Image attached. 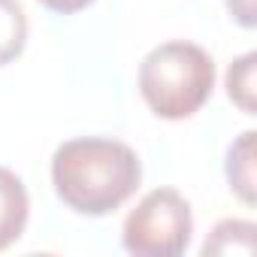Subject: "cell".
Segmentation results:
<instances>
[{"label": "cell", "instance_id": "obj_2", "mask_svg": "<svg viewBox=\"0 0 257 257\" xmlns=\"http://www.w3.org/2000/svg\"><path fill=\"white\" fill-rule=\"evenodd\" d=\"M215 88V61L185 40L155 46L140 64V94L158 118H191Z\"/></svg>", "mask_w": 257, "mask_h": 257}, {"label": "cell", "instance_id": "obj_5", "mask_svg": "<svg viewBox=\"0 0 257 257\" xmlns=\"http://www.w3.org/2000/svg\"><path fill=\"white\" fill-rule=\"evenodd\" d=\"M227 179L242 203H254V131H245L227 149Z\"/></svg>", "mask_w": 257, "mask_h": 257}, {"label": "cell", "instance_id": "obj_9", "mask_svg": "<svg viewBox=\"0 0 257 257\" xmlns=\"http://www.w3.org/2000/svg\"><path fill=\"white\" fill-rule=\"evenodd\" d=\"M227 10L242 28H254V0H227Z\"/></svg>", "mask_w": 257, "mask_h": 257}, {"label": "cell", "instance_id": "obj_4", "mask_svg": "<svg viewBox=\"0 0 257 257\" xmlns=\"http://www.w3.org/2000/svg\"><path fill=\"white\" fill-rule=\"evenodd\" d=\"M28 212H31V197L25 182L13 170L0 167V251L19 242L28 224Z\"/></svg>", "mask_w": 257, "mask_h": 257}, {"label": "cell", "instance_id": "obj_6", "mask_svg": "<svg viewBox=\"0 0 257 257\" xmlns=\"http://www.w3.org/2000/svg\"><path fill=\"white\" fill-rule=\"evenodd\" d=\"M28 43V16L19 0H0V67L16 61Z\"/></svg>", "mask_w": 257, "mask_h": 257}, {"label": "cell", "instance_id": "obj_10", "mask_svg": "<svg viewBox=\"0 0 257 257\" xmlns=\"http://www.w3.org/2000/svg\"><path fill=\"white\" fill-rule=\"evenodd\" d=\"M40 4L52 13H61V16H73L79 10H85L88 4H94V0H40Z\"/></svg>", "mask_w": 257, "mask_h": 257}, {"label": "cell", "instance_id": "obj_3", "mask_svg": "<svg viewBox=\"0 0 257 257\" xmlns=\"http://www.w3.org/2000/svg\"><path fill=\"white\" fill-rule=\"evenodd\" d=\"M194 233L191 203L173 188L149 191L124 218V248L137 257H179Z\"/></svg>", "mask_w": 257, "mask_h": 257}, {"label": "cell", "instance_id": "obj_1", "mask_svg": "<svg viewBox=\"0 0 257 257\" xmlns=\"http://www.w3.org/2000/svg\"><path fill=\"white\" fill-rule=\"evenodd\" d=\"M143 164L131 146L103 137H82L58 146L52 158L55 194L79 215H109L140 188Z\"/></svg>", "mask_w": 257, "mask_h": 257}, {"label": "cell", "instance_id": "obj_8", "mask_svg": "<svg viewBox=\"0 0 257 257\" xmlns=\"http://www.w3.org/2000/svg\"><path fill=\"white\" fill-rule=\"evenodd\" d=\"M254 61H257V55L248 52V55L236 58L227 70V94L248 115L254 112Z\"/></svg>", "mask_w": 257, "mask_h": 257}, {"label": "cell", "instance_id": "obj_7", "mask_svg": "<svg viewBox=\"0 0 257 257\" xmlns=\"http://www.w3.org/2000/svg\"><path fill=\"white\" fill-rule=\"evenodd\" d=\"M257 227L251 221H221L203 245V254H251Z\"/></svg>", "mask_w": 257, "mask_h": 257}]
</instances>
